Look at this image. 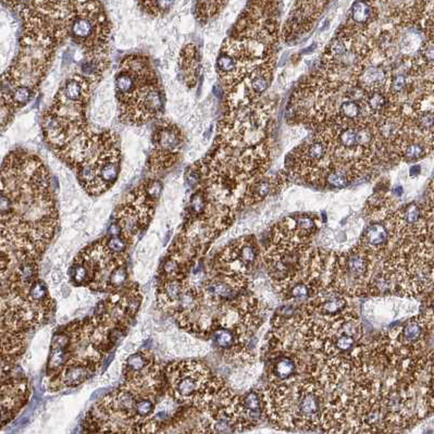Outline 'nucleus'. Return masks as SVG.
Returning a JSON list of instances; mask_svg holds the SVG:
<instances>
[{"label": "nucleus", "instance_id": "obj_1", "mask_svg": "<svg viewBox=\"0 0 434 434\" xmlns=\"http://www.w3.org/2000/svg\"><path fill=\"white\" fill-rule=\"evenodd\" d=\"M1 252L38 260L58 226L50 175L26 150L7 155L1 169Z\"/></svg>", "mask_w": 434, "mask_h": 434}, {"label": "nucleus", "instance_id": "obj_2", "mask_svg": "<svg viewBox=\"0 0 434 434\" xmlns=\"http://www.w3.org/2000/svg\"><path fill=\"white\" fill-rule=\"evenodd\" d=\"M265 418L281 429L319 431L327 406V390L307 368L285 382H269L264 393Z\"/></svg>", "mask_w": 434, "mask_h": 434}, {"label": "nucleus", "instance_id": "obj_3", "mask_svg": "<svg viewBox=\"0 0 434 434\" xmlns=\"http://www.w3.org/2000/svg\"><path fill=\"white\" fill-rule=\"evenodd\" d=\"M57 155L75 171L79 184L91 196L103 194L119 178L121 150L115 132L87 131Z\"/></svg>", "mask_w": 434, "mask_h": 434}, {"label": "nucleus", "instance_id": "obj_4", "mask_svg": "<svg viewBox=\"0 0 434 434\" xmlns=\"http://www.w3.org/2000/svg\"><path fill=\"white\" fill-rule=\"evenodd\" d=\"M115 85L120 119L124 123L142 126L164 111V89L148 56L126 57L120 62Z\"/></svg>", "mask_w": 434, "mask_h": 434}, {"label": "nucleus", "instance_id": "obj_5", "mask_svg": "<svg viewBox=\"0 0 434 434\" xmlns=\"http://www.w3.org/2000/svg\"><path fill=\"white\" fill-rule=\"evenodd\" d=\"M391 291L418 296L434 285V252L425 240L401 242L382 264Z\"/></svg>", "mask_w": 434, "mask_h": 434}, {"label": "nucleus", "instance_id": "obj_6", "mask_svg": "<svg viewBox=\"0 0 434 434\" xmlns=\"http://www.w3.org/2000/svg\"><path fill=\"white\" fill-rule=\"evenodd\" d=\"M380 260L360 244L335 255L332 257L327 289L347 299L367 294L376 262Z\"/></svg>", "mask_w": 434, "mask_h": 434}, {"label": "nucleus", "instance_id": "obj_7", "mask_svg": "<svg viewBox=\"0 0 434 434\" xmlns=\"http://www.w3.org/2000/svg\"><path fill=\"white\" fill-rule=\"evenodd\" d=\"M164 376L169 396L181 405L196 408L215 378L209 368L197 360L171 362L165 368Z\"/></svg>", "mask_w": 434, "mask_h": 434}, {"label": "nucleus", "instance_id": "obj_8", "mask_svg": "<svg viewBox=\"0 0 434 434\" xmlns=\"http://www.w3.org/2000/svg\"><path fill=\"white\" fill-rule=\"evenodd\" d=\"M262 256L260 244L252 235L243 236L224 247L216 258L218 273L247 277Z\"/></svg>", "mask_w": 434, "mask_h": 434}, {"label": "nucleus", "instance_id": "obj_9", "mask_svg": "<svg viewBox=\"0 0 434 434\" xmlns=\"http://www.w3.org/2000/svg\"><path fill=\"white\" fill-rule=\"evenodd\" d=\"M184 145V136L178 126L170 121H164L155 128L152 148L148 170L160 173L174 166L180 158Z\"/></svg>", "mask_w": 434, "mask_h": 434}, {"label": "nucleus", "instance_id": "obj_10", "mask_svg": "<svg viewBox=\"0 0 434 434\" xmlns=\"http://www.w3.org/2000/svg\"><path fill=\"white\" fill-rule=\"evenodd\" d=\"M319 230L318 217L311 213H299L285 218L271 230L270 243L295 247H311V242Z\"/></svg>", "mask_w": 434, "mask_h": 434}, {"label": "nucleus", "instance_id": "obj_11", "mask_svg": "<svg viewBox=\"0 0 434 434\" xmlns=\"http://www.w3.org/2000/svg\"><path fill=\"white\" fill-rule=\"evenodd\" d=\"M327 5L326 1H299L295 4L296 7L291 12L281 30L282 40L289 42L308 33Z\"/></svg>", "mask_w": 434, "mask_h": 434}, {"label": "nucleus", "instance_id": "obj_12", "mask_svg": "<svg viewBox=\"0 0 434 434\" xmlns=\"http://www.w3.org/2000/svg\"><path fill=\"white\" fill-rule=\"evenodd\" d=\"M248 287V277L231 276L217 273V276L206 281L204 295L217 304L231 303L245 295Z\"/></svg>", "mask_w": 434, "mask_h": 434}, {"label": "nucleus", "instance_id": "obj_13", "mask_svg": "<svg viewBox=\"0 0 434 434\" xmlns=\"http://www.w3.org/2000/svg\"><path fill=\"white\" fill-rule=\"evenodd\" d=\"M307 364L299 354L289 350H280L269 360V382H285L292 380L306 370Z\"/></svg>", "mask_w": 434, "mask_h": 434}, {"label": "nucleus", "instance_id": "obj_14", "mask_svg": "<svg viewBox=\"0 0 434 434\" xmlns=\"http://www.w3.org/2000/svg\"><path fill=\"white\" fill-rule=\"evenodd\" d=\"M1 394V411H3V427L16 417L20 409L28 401V384L26 380L8 379L3 381Z\"/></svg>", "mask_w": 434, "mask_h": 434}, {"label": "nucleus", "instance_id": "obj_15", "mask_svg": "<svg viewBox=\"0 0 434 434\" xmlns=\"http://www.w3.org/2000/svg\"><path fill=\"white\" fill-rule=\"evenodd\" d=\"M71 345H72V338L67 328L63 331L55 334L50 347V358L47 362V376L52 380L60 376L63 369L66 368L72 358Z\"/></svg>", "mask_w": 434, "mask_h": 434}, {"label": "nucleus", "instance_id": "obj_16", "mask_svg": "<svg viewBox=\"0 0 434 434\" xmlns=\"http://www.w3.org/2000/svg\"><path fill=\"white\" fill-rule=\"evenodd\" d=\"M393 240L392 234L385 222H374L369 226L360 240V245L369 252L382 258Z\"/></svg>", "mask_w": 434, "mask_h": 434}, {"label": "nucleus", "instance_id": "obj_17", "mask_svg": "<svg viewBox=\"0 0 434 434\" xmlns=\"http://www.w3.org/2000/svg\"><path fill=\"white\" fill-rule=\"evenodd\" d=\"M283 182H285V178L279 173L274 178L262 177L250 183L244 191L240 207H250L255 204L260 203L266 199L273 191H279V187Z\"/></svg>", "mask_w": 434, "mask_h": 434}, {"label": "nucleus", "instance_id": "obj_18", "mask_svg": "<svg viewBox=\"0 0 434 434\" xmlns=\"http://www.w3.org/2000/svg\"><path fill=\"white\" fill-rule=\"evenodd\" d=\"M99 366L89 364V362H79V360H70L66 368L63 369L60 376L52 380V385H58V389L74 388L82 384L91 378Z\"/></svg>", "mask_w": 434, "mask_h": 434}, {"label": "nucleus", "instance_id": "obj_19", "mask_svg": "<svg viewBox=\"0 0 434 434\" xmlns=\"http://www.w3.org/2000/svg\"><path fill=\"white\" fill-rule=\"evenodd\" d=\"M156 360L152 352L140 350L126 358L123 364V374L126 381L143 378L157 368Z\"/></svg>", "mask_w": 434, "mask_h": 434}, {"label": "nucleus", "instance_id": "obj_20", "mask_svg": "<svg viewBox=\"0 0 434 434\" xmlns=\"http://www.w3.org/2000/svg\"><path fill=\"white\" fill-rule=\"evenodd\" d=\"M180 69L185 85L191 89L195 87L201 72V57L195 45L189 44L183 48L180 56Z\"/></svg>", "mask_w": 434, "mask_h": 434}, {"label": "nucleus", "instance_id": "obj_21", "mask_svg": "<svg viewBox=\"0 0 434 434\" xmlns=\"http://www.w3.org/2000/svg\"><path fill=\"white\" fill-rule=\"evenodd\" d=\"M185 280H159L157 289V301L159 306L172 313L177 301L184 291Z\"/></svg>", "mask_w": 434, "mask_h": 434}, {"label": "nucleus", "instance_id": "obj_22", "mask_svg": "<svg viewBox=\"0 0 434 434\" xmlns=\"http://www.w3.org/2000/svg\"><path fill=\"white\" fill-rule=\"evenodd\" d=\"M356 179H360V177L352 169L343 166V165L332 162L331 167L326 173L323 187L329 185L333 189H344Z\"/></svg>", "mask_w": 434, "mask_h": 434}, {"label": "nucleus", "instance_id": "obj_23", "mask_svg": "<svg viewBox=\"0 0 434 434\" xmlns=\"http://www.w3.org/2000/svg\"><path fill=\"white\" fill-rule=\"evenodd\" d=\"M24 299L46 313H50L52 309V299H50L48 289L40 279L30 285Z\"/></svg>", "mask_w": 434, "mask_h": 434}, {"label": "nucleus", "instance_id": "obj_24", "mask_svg": "<svg viewBox=\"0 0 434 434\" xmlns=\"http://www.w3.org/2000/svg\"><path fill=\"white\" fill-rule=\"evenodd\" d=\"M157 397L152 396H140L136 401L135 406L133 411L134 425L138 423L148 421L154 416L156 411V403L155 399ZM133 425V427H134Z\"/></svg>", "mask_w": 434, "mask_h": 434}, {"label": "nucleus", "instance_id": "obj_25", "mask_svg": "<svg viewBox=\"0 0 434 434\" xmlns=\"http://www.w3.org/2000/svg\"><path fill=\"white\" fill-rule=\"evenodd\" d=\"M71 280L77 285H87L89 286L91 282V271L87 262L77 257L71 268Z\"/></svg>", "mask_w": 434, "mask_h": 434}, {"label": "nucleus", "instance_id": "obj_26", "mask_svg": "<svg viewBox=\"0 0 434 434\" xmlns=\"http://www.w3.org/2000/svg\"><path fill=\"white\" fill-rule=\"evenodd\" d=\"M228 5L224 1H211V3H197L196 17L201 23H206L209 20L213 19L216 16L223 10Z\"/></svg>", "mask_w": 434, "mask_h": 434}, {"label": "nucleus", "instance_id": "obj_27", "mask_svg": "<svg viewBox=\"0 0 434 434\" xmlns=\"http://www.w3.org/2000/svg\"><path fill=\"white\" fill-rule=\"evenodd\" d=\"M128 273L126 265H120L112 269L107 281V291L115 293L128 285Z\"/></svg>", "mask_w": 434, "mask_h": 434}, {"label": "nucleus", "instance_id": "obj_28", "mask_svg": "<svg viewBox=\"0 0 434 434\" xmlns=\"http://www.w3.org/2000/svg\"><path fill=\"white\" fill-rule=\"evenodd\" d=\"M335 116L341 118V119L350 120V121L360 119V118L364 117L362 104L345 99L340 104L339 110H338V113Z\"/></svg>", "mask_w": 434, "mask_h": 434}, {"label": "nucleus", "instance_id": "obj_29", "mask_svg": "<svg viewBox=\"0 0 434 434\" xmlns=\"http://www.w3.org/2000/svg\"><path fill=\"white\" fill-rule=\"evenodd\" d=\"M418 24L421 26V30L427 36V40L434 42V1L425 3L423 16Z\"/></svg>", "mask_w": 434, "mask_h": 434}, {"label": "nucleus", "instance_id": "obj_30", "mask_svg": "<svg viewBox=\"0 0 434 434\" xmlns=\"http://www.w3.org/2000/svg\"><path fill=\"white\" fill-rule=\"evenodd\" d=\"M173 4V1H140L138 5L152 17H162L170 10Z\"/></svg>", "mask_w": 434, "mask_h": 434}, {"label": "nucleus", "instance_id": "obj_31", "mask_svg": "<svg viewBox=\"0 0 434 434\" xmlns=\"http://www.w3.org/2000/svg\"><path fill=\"white\" fill-rule=\"evenodd\" d=\"M105 244L108 250L115 256H123L126 255L128 242L121 235L108 236L105 238Z\"/></svg>", "mask_w": 434, "mask_h": 434}, {"label": "nucleus", "instance_id": "obj_32", "mask_svg": "<svg viewBox=\"0 0 434 434\" xmlns=\"http://www.w3.org/2000/svg\"><path fill=\"white\" fill-rule=\"evenodd\" d=\"M421 166L415 165V166L411 167V170H409V173H411V177H417V175H419V173H421Z\"/></svg>", "mask_w": 434, "mask_h": 434}, {"label": "nucleus", "instance_id": "obj_33", "mask_svg": "<svg viewBox=\"0 0 434 434\" xmlns=\"http://www.w3.org/2000/svg\"><path fill=\"white\" fill-rule=\"evenodd\" d=\"M393 194H394L395 196H401V195L403 194V187H399L393 189Z\"/></svg>", "mask_w": 434, "mask_h": 434}]
</instances>
